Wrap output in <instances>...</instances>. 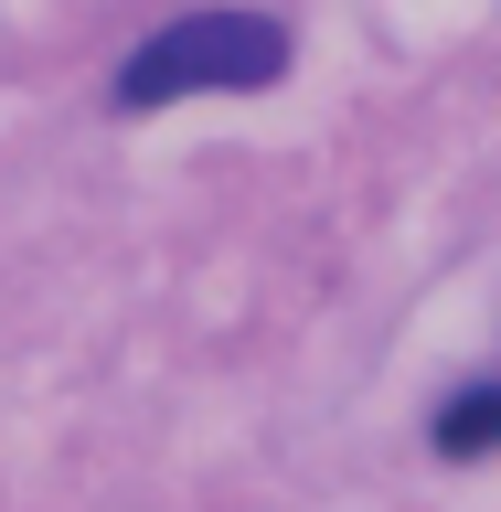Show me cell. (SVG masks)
<instances>
[{
  "label": "cell",
  "mask_w": 501,
  "mask_h": 512,
  "mask_svg": "<svg viewBox=\"0 0 501 512\" xmlns=\"http://www.w3.org/2000/svg\"><path fill=\"white\" fill-rule=\"evenodd\" d=\"M288 75V32L267 11H182L171 32H150L118 64L107 107H171V96H214V86H278Z\"/></svg>",
  "instance_id": "6da1fadb"
},
{
  "label": "cell",
  "mask_w": 501,
  "mask_h": 512,
  "mask_svg": "<svg viewBox=\"0 0 501 512\" xmlns=\"http://www.w3.org/2000/svg\"><path fill=\"white\" fill-rule=\"evenodd\" d=\"M438 448H448V459H480V448H501V384L448 395V406H438Z\"/></svg>",
  "instance_id": "7a4b0ae2"
}]
</instances>
